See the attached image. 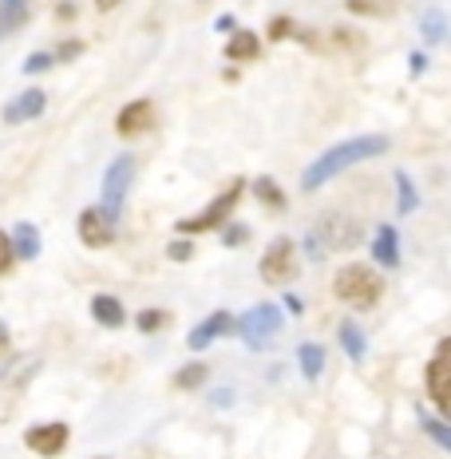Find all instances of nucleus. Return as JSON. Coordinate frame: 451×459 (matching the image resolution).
Segmentation results:
<instances>
[{
    "mask_svg": "<svg viewBox=\"0 0 451 459\" xmlns=\"http://www.w3.org/2000/svg\"><path fill=\"white\" fill-rule=\"evenodd\" d=\"M75 230H80V242L88 246V250H108V246L115 242V218L103 206H88V210H83L80 222H75Z\"/></svg>",
    "mask_w": 451,
    "mask_h": 459,
    "instance_id": "1a4fd4ad",
    "label": "nucleus"
},
{
    "mask_svg": "<svg viewBox=\"0 0 451 459\" xmlns=\"http://www.w3.org/2000/svg\"><path fill=\"white\" fill-rule=\"evenodd\" d=\"M297 365H301L305 380H317L321 377V368H325V349L321 344H313V341H305L301 349H297Z\"/></svg>",
    "mask_w": 451,
    "mask_h": 459,
    "instance_id": "a211bd4d",
    "label": "nucleus"
},
{
    "mask_svg": "<svg viewBox=\"0 0 451 459\" xmlns=\"http://www.w3.org/2000/svg\"><path fill=\"white\" fill-rule=\"evenodd\" d=\"M16 265V254H13V242H8V234L0 230V277H8Z\"/></svg>",
    "mask_w": 451,
    "mask_h": 459,
    "instance_id": "c85d7f7f",
    "label": "nucleus"
},
{
    "mask_svg": "<svg viewBox=\"0 0 451 459\" xmlns=\"http://www.w3.org/2000/svg\"><path fill=\"white\" fill-rule=\"evenodd\" d=\"M52 64H56V56H52V52H32V56L24 60V72H28V75H40V72L52 68Z\"/></svg>",
    "mask_w": 451,
    "mask_h": 459,
    "instance_id": "bb28decb",
    "label": "nucleus"
},
{
    "mask_svg": "<svg viewBox=\"0 0 451 459\" xmlns=\"http://www.w3.org/2000/svg\"><path fill=\"white\" fill-rule=\"evenodd\" d=\"M222 242H226V246H246V242H249V230L226 222V226H222Z\"/></svg>",
    "mask_w": 451,
    "mask_h": 459,
    "instance_id": "7c9ffc66",
    "label": "nucleus"
},
{
    "mask_svg": "<svg viewBox=\"0 0 451 459\" xmlns=\"http://www.w3.org/2000/svg\"><path fill=\"white\" fill-rule=\"evenodd\" d=\"M80 52H83V44H80V40H72V44H64L60 52H52V56H56V60H75Z\"/></svg>",
    "mask_w": 451,
    "mask_h": 459,
    "instance_id": "473e14b6",
    "label": "nucleus"
},
{
    "mask_svg": "<svg viewBox=\"0 0 451 459\" xmlns=\"http://www.w3.org/2000/svg\"><path fill=\"white\" fill-rule=\"evenodd\" d=\"M396 190H400V214H416L420 195H416V186H412L408 170H396Z\"/></svg>",
    "mask_w": 451,
    "mask_h": 459,
    "instance_id": "5701e85b",
    "label": "nucleus"
},
{
    "mask_svg": "<svg viewBox=\"0 0 451 459\" xmlns=\"http://www.w3.org/2000/svg\"><path fill=\"white\" fill-rule=\"evenodd\" d=\"M167 257H170V262H190V257H195V246H190V238H175V242L167 246Z\"/></svg>",
    "mask_w": 451,
    "mask_h": 459,
    "instance_id": "cd10ccee",
    "label": "nucleus"
},
{
    "mask_svg": "<svg viewBox=\"0 0 451 459\" xmlns=\"http://www.w3.org/2000/svg\"><path fill=\"white\" fill-rule=\"evenodd\" d=\"M290 32H293V21H285V16H277V21L270 24V40H285Z\"/></svg>",
    "mask_w": 451,
    "mask_h": 459,
    "instance_id": "2f4dec72",
    "label": "nucleus"
},
{
    "mask_svg": "<svg viewBox=\"0 0 451 459\" xmlns=\"http://www.w3.org/2000/svg\"><path fill=\"white\" fill-rule=\"evenodd\" d=\"M420 32H424V40H428V44L447 40V16L439 13V8H428V16L420 21Z\"/></svg>",
    "mask_w": 451,
    "mask_h": 459,
    "instance_id": "412c9836",
    "label": "nucleus"
},
{
    "mask_svg": "<svg viewBox=\"0 0 451 459\" xmlns=\"http://www.w3.org/2000/svg\"><path fill=\"white\" fill-rule=\"evenodd\" d=\"M313 238L325 246V250H352V246H360L364 226L352 214H341V210H333V214H325L321 222L313 226Z\"/></svg>",
    "mask_w": 451,
    "mask_h": 459,
    "instance_id": "6e6552de",
    "label": "nucleus"
},
{
    "mask_svg": "<svg viewBox=\"0 0 451 459\" xmlns=\"http://www.w3.org/2000/svg\"><path fill=\"white\" fill-rule=\"evenodd\" d=\"M424 385H428V396L436 400V408L451 420V337H444L436 344L428 360V372H424Z\"/></svg>",
    "mask_w": 451,
    "mask_h": 459,
    "instance_id": "0eeeda50",
    "label": "nucleus"
},
{
    "mask_svg": "<svg viewBox=\"0 0 451 459\" xmlns=\"http://www.w3.org/2000/svg\"><path fill=\"white\" fill-rule=\"evenodd\" d=\"M285 309H290V313H301L305 305H301V298H293V293H290V298H285Z\"/></svg>",
    "mask_w": 451,
    "mask_h": 459,
    "instance_id": "c9c22d12",
    "label": "nucleus"
},
{
    "mask_svg": "<svg viewBox=\"0 0 451 459\" xmlns=\"http://www.w3.org/2000/svg\"><path fill=\"white\" fill-rule=\"evenodd\" d=\"M44 108H48V95L40 91V88H28V91H21L16 100H8L4 103V123H28V119H40L44 115Z\"/></svg>",
    "mask_w": 451,
    "mask_h": 459,
    "instance_id": "ddd939ff",
    "label": "nucleus"
},
{
    "mask_svg": "<svg viewBox=\"0 0 451 459\" xmlns=\"http://www.w3.org/2000/svg\"><path fill=\"white\" fill-rule=\"evenodd\" d=\"M388 147H392L388 135H352V139L333 143L325 155H317L309 167H305L301 186H305V190H321L325 183H329V178H337V175H344L349 167H360V162L384 155Z\"/></svg>",
    "mask_w": 451,
    "mask_h": 459,
    "instance_id": "f257e3e1",
    "label": "nucleus"
},
{
    "mask_svg": "<svg viewBox=\"0 0 451 459\" xmlns=\"http://www.w3.org/2000/svg\"><path fill=\"white\" fill-rule=\"evenodd\" d=\"M337 337H341V349L349 352L352 360H364V352H369V341H364V333L357 329V325H352V321H344Z\"/></svg>",
    "mask_w": 451,
    "mask_h": 459,
    "instance_id": "aec40b11",
    "label": "nucleus"
},
{
    "mask_svg": "<svg viewBox=\"0 0 451 459\" xmlns=\"http://www.w3.org/2000/svg\"><path fill=\"white\" fill-rule=\"evenodd\" d=\"M123 0H95V8H100V13H111V8H119Z\"/></svg>",
    "mask_w": 451,
    "mask_h": 459,
    "instance_id": "f704fd0d",
    "label": "nucleus"
},
{
    "mask_svg": "<svg viewBox=\"0 0 451 459\" xmlns=\"http://www.w3.org/2000/svg\"><path fill=\"white\" fill-rule=\"evenodd\" d=\"M68 439H72V428L60 424V420H48V424H36V428H28V432H24L28 452H36V455H44V459L60 455L64 447H68Z\"/></svg>",
    "mask_w": 451,
    "mask_h": 459,
    "instance_id": "9d476101",
    "label": "nucleus"
},
{
    "mask_svg": "<svg viewBox=\"0 0 451 459\" xmlns=\"http://www.w3.org/2000/svg\"><path fill=\"white\" fill-rule=\"evenodd\" d=\"M8 242H13L16 262H32V257H40V230H36L32 222H16L13 234H8Z\"/></svg>",
    "mask_w": 451,
    "mask_h": 459,
    "instance_id": "2eb2a0df",
    "label": "nucleus"
},
{
    "mask_svg": "<svg viewBox=\"0 0 451 459\" xmlns=\"http://www.w3.org/2000/svg\"><path fill=\"white\" fill-rule=\"evenodd\" d=\"M372 262H380L384 270H396L400 265V234L392 222L377 226V234H372Z\"/></svg>",
    "mask_w": 451,
    "mask_h": 459,
    "instance_id": "4468645a",
    "label": "nucleus"
},
{
    "mask_svg": "<svg viewBox=\"0 0 451 459\" xmlns=\"http://www.w3.org/2000/svg\"><path fill=\"white\" fill-rule=\"evenodd\" d=\"M424 432L436 439L439 447H447L451 452V424H444V420H424Z\"/></svg>",
    "mask_w": 451,
    "mask_h": 459,
    "instance_id": "a878e982",
    "label": "nucleus"
},
{
    "mask_svg": "<svg viewBox=\"0 0 451 459\" xmlns=\"http://www.w3.org/2000/svg\"><path fill=\"white\" fill-rule=\"evenodd\" d=\"M242 190H246V183H242V178H234V183H230L210 206H203L198 214H190V218H182V222H175L178 238H195V234H206V230H222L230 222V214H234V206L242 203Z\"/></svg>",
    "mask_w": 451,
    "mask_h": 459,
    "instance_id": "20e7f679",
    "label": "nucleus"
},
{
    "mask_svg": "<svg viewBox=\"0 0 451 459\" xmlns=\"http://www.w3.org/2000/svg\"><path fill=\"white\" fill-rule=\"evenodd\" d=\"M424 52H416V56H412V75H424Z\"/></svg>",
    "mask_w": 451,
    "mask_h": 459,
    "instance_id": "72a5a7b5",
    "label": "nucleus"
},
{
    "mask_svg": "<svg viewBox=\"0 0 451 459\" xmlns=\"http://www.w3.org/2000/svg\"><path fill=\"white\" fill-rule=\"evenodd\" d=\"M151 123H155V103L151 100H131L127 108L115 115V131L123 139H135L143 131H151Z\"/></svg>",
    "mask_w": 451,
    "mask_h": 459,
    "instance_id": "f8f14e48",
    "label": "nucleus"
},
{
    "mask_svg": "<svg viewBox=\"0 0 451 459\" xmlns=\"http://www.w3.org/2000/svg\"><path fill=\"white\" fill-rule=\"evenodd\" d=\"M28 0H0V32H13L16 24H24Z\"/></svg>",
    "mask_w": 451,
    "mask_h": 459,
    "instance_id": "4be33fe9",
    "label": "nucleus"
},
{
    "mask_svg": "<svg viewBox=\"0 0 451 459\" xmlns=\"http://www.w3.org/2000/svg\"><path fill=\"white\" fill-rule=\"evenodd\" d=\"M282 329H285V313L270 301L249 305L242 317H234V333L249 344V349H270V344L282 337Z\"/></svg>",
    "mask_w": 451,
    "mask_h": 459,
    "instance_id": "7ed1b4c3",
    "label": "nucleus"
},
{
    "mask_svg": "<svg viewBox=\"0 0 451 459\" xmlns=\"http://www.w3.org/2000/svg\"><path fill=\"white\" fill-rule=\"evenodd\" d=\"M135 183V155H115L111 167L103 170V210L119 222L123 203H127V190Z\"/></svg>",
    "mask_w": 451,
    "mask_h": 459,
    "instance_id": "423d86ee",
    "label": "nucleus"
},
{
    "mask_svg": "<svg viewBox=\"0 0 451 459\" xmlns=\"http://www.w3.org/2000/svg\"><path fill=\"white\" fill-rule=\"evenodd\" d=\"M333 293H337V301H344L349 309H372V305L380 301V293H384V281H380V273L372 270V265H364V262H349V265H341L337 277H333Z\"/></svg>",
    "mask_w": 451,
    "mask_h": 459,
    "instance_id": "f03ea898",
    "label": "nucleus"
},
{
    "mask_svg": "<svg viewBox=\"0 0 451 459\" xmlns=\"http://www.w3.org/2000/svg\"><path fill=\"white\" fill-rule=\"evenodd\" d=\"M226 333H234V317H230L226 309H218V313H210L206 321H198L195 329L186 333V349L190 352H206L210 344H214L218 337H226Z\"/></svg>",
    "mask_w": 451,
    "mask_h": 459,
    "instance_id": "9b49d317",
    "label": "nucleus"
},
{
    "mask_svg": "<svg viewBox=\"0 0 451 459\" xmlns=\"http://www.w3.org/2000/svg\"><path fill=\"white\" fill-rule=\"evenodd\" d=\"M91 317H95V325H103V329H119V325L127 321V309H123V301L111 298V293H95Z\"/></svg>",
    "mask_w": 451,
    "mask_h": 459,
    "instance_id": "dca6fc26",
    "label": "nucleus"
},
{
    "mask_svg": "<svg viewBox=\"0 0 451 459\" xmlns=\"http://www.w3.org/2000/svg\"><path fill=\"white\" fill-rule=\"evenodd\" d=\"M380 4H384V0H349L344 8H349L352 16H380V13H384Z\"/></svg>",
    "mask_w": 451,
    "mask_h": 459,
    "instance_id": "c756f323",
    "label": "nucleus"
},
{
    "mask_svg": "<svg viewBox=\"0 0 451 459\" xmlns=\"http://www.w3.org/2000/svg\"><path fill=\"white\" fill-rule=\"evenodd\" d=\"M257 56H262V40H257L249 28H238V32L226 40V60L246 64V60H257Z\"/></svg>",
    "mask_w": 451,
    "mask_h": 459,
    "instance_id": "f3484780",
    "label": "nucleus"
},
{
    "mask_svg": "<svg viewBox=\"0 0 451 459\" xmlns=\"http://www.w3.org/2000/svg\"><path fill=\"white\" fill-rule=\"evenodd\" d=\"M198 385H206V365L203 360H195V365L175 372V388H198Z\"/></svg>",
    "mask_w": 451,
    "mask_h": 459,
    "instance_id": "b1692460",
    "label": "nucleus"
},
{
    "mask_svg": "<svg viewBox=\"0 0 451 459\" xmlns=\"http://www.w3.org/2000/svg\"><path fill=\"white\" fill-rule=\"evenodd\" d=\"M234 28V16H218V32H230Z\"/></svg>",
    "mask_w": 451,
    "mask_h": 459,
    "instance_id": "e433bc0d",
    "label": "nucleus"
},
{
    "mask_svg": "<svg viewBox=\"0 0 451 459\" xmlns=\"http://www.w3.org/2000/svg\"><path fill=\"white\" fill-rule=\"evenodd\" d=\"M297 270H301V262H297V246L293 238H273L270 246H265L262 254V265H257V273H262L265 285H290Z\"/></svg>",
    "mask_w": 451,
    "mask_h": 459,
    "instance_id": "39448f33",
    "label": "nucleus"
},
{
    "mask_svg": "<svg viewBox=\"0 0 451 459\" xmlns=\"http://www.w3.org/2000/svg\"><path fill=\"white\" fill-rule=\"evenodd\" d=\"M249 190H254V198L262 206H270V210H285V190L273 183V178H254V183H249Z\"/></svg>",
    "mask_w": 451,
    "mask_h": 459,
    "instance_id": "6ab92c4d",
    "label": "nucleus"
},
{
    "mask_svg": "<svg viewBox=\"0 0 451 459\" xmlns=\"http://www.w3.org/2000/svg\"><path fill=\"white\" fill-rule=\"evenodd\" d=\"M170 317H167V309H143L139 317H135V325H139V333H159L162 325H167Z\"/></svg>",
    "mask_w": 451,
    "mask_h": 459,
    "instance_id": "393cba45",
    "label": "nucleus"
}]
</instances>
